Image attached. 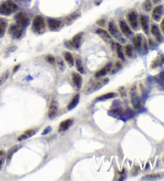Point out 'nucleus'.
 Instances as JSON below:
<instances>
[{
    "mask_svg": "<svg viewBox=\"0 0 164 181\" xmlns=\"http://www.w3.org/2000/svg\"><path fill=\"white\" fill-rule=\"evenodd\" d=\"M35 133H36V129H28V130H27L26 132H24L23 134L20 135V136H19L18 140H19V141H23V140H27V139L30 138V137H32V136H34Z\"/></svg>",
    "mask_w": 164,
    "mask_h": 181,
    "instance_id": "nucleus-17",
    "label": "nucleus"
},
{
    "mask_svg": "<svg viewBox=\"0 0 164 181\" xmlns=\"http://www.w3.org/2000/svg\"><path fill=\"white\" fill-rule=\"evenodd\" d=\"M119 93H120V94H121L122 97H125L126 96V91H125V89H124V87H121L120 89H119Z\"/></svg>",
    "mask_w": 164,
    "mask_h": 181,
    "instance_id": "nucleus-36",
    "label": "nucleus"
},
{
    "mask_svg": "<svg viewBox=\"0 0 164 181\" xmlns=\"http://www.w3.org/2000/svg\"><path fill=\"white\" fill-rule=\"evenodd\" d=\"M97 24L100 26H105V20L104 19H100L99 21H97Z\"/></svg>",
    "mask_w": 164,
    "mask_h": 181,
    "instance_id": "nucleus-37",
    "label": "nucleus"
},
{
    "mask_svg": "<svg viewBox=\"0 0 164 181\" xmlns=\"http://www.w3.org/2000/svg\"><path fill=\"white\" fill-rule=\"evenodd\" d=\"M18 6L12 0H6L0 4V14L5 16L11 15L17 11Z\"/></svg>",
    "mask_w": 164,
    "mask_h": 181,
    "instance_id": "nucleus-1",
    "label": "nucleus"
},
{
    "mask_svg": "<svg viewBox=\"0 0 164 181\" xmlns=\"http://www.w3.org/2000/svg\"><path fill=\"white\" fill-rule=\"evenodd\" d=\"M58 64H59V68L60 69H64V64H63V62L62 60H59V62H58Z\"/></svg>",
    "mask_w": 164,
    "mask_h": 181,
    "instance_id": "nucleus-39",
    "label": "nucleus"
},
{
    "mask_svg": "<svg viewBox=\"0 0 164 181\" xmlns=\"http://www.w3.org/2000/svg\"><path fill=\"white\" fill-rule=\"evenodd\" d=\"M96 33L99 35L100 37L103 38V39H105L106 41H111V36L108 32H107L106 30L103 29H98L96 30Z\"/></svg>",
    "mask_w": 164,
    "mask_h": 181,
    "instance_id": "nucleus-22",
    "label": "nucleus"
},
{
    "mask_svg": "<svg viewBox=\"0 0 164 181\" xmlns=\"http://www.w3.org/2000/svg\"><path fill=\"white\" fill-rule=\"evenodd\" d=\"M19 146H18V145H15V146H13L12 148H11L10 149H9V151H8V152H7V160L8 161H9L11 159L12 156H13V155H14L16 152H17L18 150H19Z\"/></svg>",
    "mask_w": 164,
    "mask_h": 181,
    "instance_id": "nucleus-28",
    "label": "nucleus"
},
{
    "mask_svg": "<svg viewBox=\"0 0 164 181\" xmlns=\"http://www.w3.org/2000/svg\"><path fill=\"white\" fill-rule=\"evenodd\" d=\"M161 29H162V31L163 32L164 34V18L162 21V22H161Z\"/></svg>",
    "mask_w": 164,
    "mask_h": 181,
    "instance_id": "nucleus-40",
    "label": "nucleus"
},
{
    "mask_svg": "<svg viewBox=\"0 0 164 181\" xmlns=\"http://www.w3.org/2000/svg\"><path fill=\"white\" fill-rule=\"evenodd\" d=\"M72 81L73 82H74V86H76L78 89H80L81 86H82V77H81L80 74H77V73H73Z\"/></svg>",
    "mask_w": 164,
    "mask_h": 181,
    "instance_id": "nucleus-20",
    "label": "nucleus"
},
{
    "mask_svg": "<svg viewBox=\"0 0 164 181\" xmlns=\"http://www.w3.org/2000/svg\"><path fill=\"white\" fill-rule=\"evenodd\" d=\"M46 29V22L44 18L41 15L35 16L32 22V30L36 34L44 33Z\"/></svg>",
    "mask_w": 164,
    "mask_h": 181,
    "instance_id": "nucleus-2",
    "label": "nucleus"
},
{
    "mask_svg": "<svg viewBox=\"0 0 164 181\" xmlns=\"http://www.w3.org/2000/svg\"><path fill=\"white\" fill-rule=\"evenodd\" d=\"M9 34L15 39H19L23 34V27L18 24H12L9 27Z\"/></svg>",
    "mask_w": 164,
    "mask_h": 181,
    "instance_id": "nucleus-6",
    "label": "nucleus"
},
{
    "mask_svg": "<svg viewBox=\"0 0 164 181\" xmlns=\"http://www.w3.org/2000/svg\"><path fill=\"white\" fill-rule=\"evenodd\" d=\"M82 34H83L80 32V33L77 34L76 35H74L71 41L65 42V46L67 48H70V49H78L81 45V40H82Z\"/></svg>",
    "mask_w": 164,
    "mask_h": 181,
    "instance_id": "nucleus-5",
    "label": "nucleus"
},
{
    "mask_svg": "<svg viewBox=\"0 0 164 181\" xmlns=\"http://www.w3.org/2000/svg\"><path fill=\"white\" fill-rule=\"evenodd\" d=\"M122 68V65L121 63L119 62H117L115 63V65L114 66V68L111 69L112 70V74H115V73H116L117 71H119L120 69Z\"/></svg>",
    "mask_w": 164,
    "mask_h": 181,
    "instance_id": "nucleus-33",
    "label": "nucleus"
},
{
    "mask_svg": "<svg viewBox=\"0 0 164 181\" xmlns=\"http://www.w3.org/2000/svg\"><path fill=\"white\" fill-rule=\"evenodd\" d=\"M160 176L159 174H153V175H148L147 176H144L145 178L143 179H155V178H158Z\"/></svg>",
    "mask_w": 164,
    "mask_h": 181,
    "instance_id": "nucleus-35",
    "label": "nucleus"
},
{
    "mask_svg": "<svg viewBox=\"0 0 164 181\" xmlns=\"http://www.w3.org/2000/svg\"><path fill=\"white\" fill-rule=\"evenodd\" d=\"M162 79H163V81H164V72H163V74H162Z\"/></svg>",
    "mask_w": 164,
    "mask_h": 181,
    "instance_id": "nucleus-44",
    "label": "nucleus"
},
{
    "mask_svg": "<svg viewBox=\"0 0 164 181\" xmlns=\"http://www.w3.org/2000/svg\"><path fill=\"white\" fill-rule=\"evenodd\" d=\"M7 27V21L4 18H0V38L3 37Z\"/></svg>",
    "mask_w": 164,
    "mask_h": 181,
    "instance_id": "nucleus-23",
    "label": "nucleus"
},
{
    "mask_svg": "<svg viewBox=\"0 0 164 181\" xmlns=\"http://www.w3.org/2000/svg\"><path fill=\"white\" fill-rule=\"evenodd\" d=\"M142 46H143V50H144V53H147V50H148V47H147V42H146V41L143 42V45H142Z\"/></svg>",
    "mask_w": 164,
    "mask_h": 181,
    "instance_id": "nucleus-38",
    "label": "nucleus"
},
{
    "mask_svg": "<svg viewBox=\"0 0 164 181\" xmlns=\"http://www.w3.org/2000/svg\"><path fill=\"white\" fill-rule=\"evenodd\" d=\"M64 58L67 64L70 66H73L74 65V60L73 58L72 54L70 52H65L64 53Z\"/></svg>",
    "mask_w": 164,
    "mask_h": 181,
    "instance_id": "nucleus-25",
    "label": "nucleus"
},
{
    "mask_svg": "<svg viewBox=\"0 0 164 181\" xmlns=\"http://www.w3.org/2000/svg\"><path fill=\"white\" fill-rule=\"evenodd\" d=\"M79 98H80V96L79 94H76L75 96H74V98H72V100L70 101V102L69 103V105H67V109L68 110H71L74 108H75L77 106V105L79 102Z\"/></svg>",
    "mask_w": 164,
    "mask_h": 181,
    "instance_id": "nucleus-21",
    "label": "nucleus"
},
{
    "mask_svg": "<svg viewBox=\"0 0 164 181\" xmlns=\"http://www.w3.org/2000/svg\"><path fill=\"white\" fill-rule=\"evenodd\" d=\"M117 96V94L115 93H108V94H105L103 95L100 96L99 98H97V101H105V100L111 99V98H114Z\"/></svg>",
    "mask_w": 164,
    "mask_h": 181,
    "instance_id": "nucleus-26",
    "label": "nucleus"
},
{
    "mask_svg": "<svg viewBox=\"0 0 164 181\" xmlns=\"http://www.w3.org/2000/svg\"><path fill=\"white\" fill-rule=\"evenodd\" d=\"M162 14H163V6L162 5H158L153 9L152 18L154 21H160Z\"/></svg>",
    "mask_w": 164,
    "mask_h": 181,
    "instance_id": "nucleus-12",
    "label": "nucleus"
},
{
    "mask_svg": "<svg viewBox=\"0 0 164 181\" xmlns=\"http://www.w3.org/2000/svg\"><path fill=\"white\" fill-rule=\"evenodd\" d=\"M130 96H131V101L133 107L135 108V109H140L141 107H142V105H141L140 99H139L138 94H137L135 86L131 87V92H130Z\"/></svg>",
    "mask_w": 164,
    "mask_h": 181,
    "instance_id": "nucleus-7",
    "label": "nucleus"
},
{
    "mask_svg": "<svg viewBox=\"0 0 164 181\" xmlns=\"http://www.w3.org/2000/svg\"><path fill=\"white\" fill-rule=\"evenodd\" d=\"M111 69H112V64L111 63H109V64L107 65L105 67H103V68L101 69L100 70L97 71V72L95 73V77L96 78H103V77L105 76L106 74H107L108 72H110V71L111 70Z\"/></svg>",
    "mask_w": 164,
    "mask_h": 181,
    "instance_id": "nucleus-15",
    "label": "nucleus"
},
{
    "mask_svg": "<svg viewBox=\"0 0 164 181\" xmlns=\"http://www.w3.org/2000/svg\"><path fill=\"white\" fill-rule=\"evenodd\" d=\"M73 124V121L71 119H66V121L60 123L59 128V132H65L70 128Z\"/></svg>",
    "mask_w": 164,
    "mask_h": 181,
    "instance_id": "nucleus-19",
    "label": "nucleus"
},
{
    "mask_svg": "<svg viewBox=\"0 0 164 181\" xmlns=\"http://www.w3.org/2000/svg\"><path fill=\"white\" fill-rule=\"evenodd\" d=\"M9 75H10V73H9L8 70H6L5 72L2 73V75L0 76V86H2V85H3V84L6 82V80H7L8 78H9Z\"/></svg>",
    "mask_w": 164,
    "mask_h": 181,
    "instance_id": "nucleus-29",
    "label": "nucleus"
},
{
    "mask_svg": "<svg viewBox=\"0 0 164 181\" xmlns=\"http://www.w3.org/2000/svg\"><path fill=\"white\" fill-rule=\"evenodd\" d=\"M125 54L129 58L133 57V48L131 45H127L125 46Z\"/></svg>",
    "mask_w": 164,
    "mask_h": 181,
    "instance_id": "nucleus-32",
    "label": "nucleus"
},
{
    "mask_svg": "<svg viewBox=\"0 0 164 181\" xmlns=\"http://www.w3.org/2000/svg\"><path fill=\"white\" fill-rule=\"evenodd\" d=\"M46 60H47L48 62L51 63V64H54V63L55 62V58L53 56H51V55H47V56L46 57Z\"/></svg>",
    "mask_w": 164,
    "mask_h": 181,
    "instance_id": "nucleus-34",
    "label": "nucleus"
},
{
    "mask_svg": "<svg viewBox=\"0 0 164 181\" xmlns=\"http://www.w3.org/2000/svg\"><path fill=\"white\" fill-rule=\"evenodd\" d=\"M57 113H58V103L55 99H52L48 110V117L51 119L54 118L56 117Z\"/></svg>",
    "mask_w": 164,
    "mask_h": 181,
    "instance_id": "nucleus-13",
    "label": "nucleus"
},
{
    "mask_svg": "<svg viewBox=\"0 0 164 181\" xmlns=\"http://www.w3.org/2000/svg\"><path fill=\"white\" fill-rule=\"evenodd\" d=\"M133 45L135 46L137 51H139L142 48V45H143V36L141 34L136 35L135 37L133 38Z\"/></svg>",
    "mask_w": 164,
    "mask_h": 181,
    "instance_id": "nucleus-18",
    "label": "nucleus"
},
{
    "mask_svg": "<svg viewBox=\"0 0 164 181\" xmlns=\"http://www.w3.org/2000/svg\"><path fill=\"white\" fill-rule=\"evenodd\" d=\"M139 20H140L142 29L144 31V33L147 34L149 32V18L146 15H141Z\"/></svg>",
    "mask_w": 164,
    "mask_h": 181,
    "instance_id": "nucleus-16",
    "label": "nucleus"
},
{
    "mask_svg": "<svg viewBox=\"0 0 164 181\" xmlns=\"http://www.w3.org/2000/svg\"><path fill=\"white\" fill-rule=\"evenodd\" d=\"M109 82V79L107 78H100L98 80L94 81V82H92L89 85V86L86 87V94H91L93 92L96 91V90H99L100 88H102L103 86H104L105 85L108 83Z\"/></svg>",
    "mask_w": 164,
    "mask_h": 181,
    "instance_id": "nucleus-3",
    "label": "nucleus"
},
{
    "mask_svg": "<svg viewBox=\"0 0 164 181\" xmlns=\"http://www.w3.org/2000/svg\"><path fill=\"white\" fill-rule=\"evenodd\" d=\"M47 25L48 28L51 31H57L61 29L63 26V22L59 19H55V18H48L47 19Z\"/></svg>",
    "mask_w": 164,
    "mask_h": 181,
    "instance_id": "nucleus-9",
    "label": "nucleus"
},
{
    "mask_svg": "<svg viewBox=\"0 0 164 181\" xmlns=\"http://www.w3.org/2000/svg\"><path fill=\"white\" fill-rule=\"evenodd\" d=\"M108 30H109V34H111V36H113L118 40H122L121 34L119 33L117 26L113 21H111L108 24Z\"/></svg>",
    "mask_w": 164,
    "mask_h": 181,
    "instance_id": "nucleus-10",
    "label": "nucleus"
},
{
    "mask_svg": "<svg viewBox=\"0 0 164 181\" xmlns=\"http://www.w3.org/2000/svg\"><path fill=\"white\" fill-rule=\"evenodd\" d=\"M119 27H120V30H121L122 33L125 35L127 38H130L132 36L133 33L131 31V28L129 27V26L127 25V23L124 20H121L119 21Z\"/></svg>",
    "mask_w": 164,
    "mask_h": 181,
    "instance_id": "nucleus-11",
    "label": "nucleus"
},
{
    "mask_svg": "<svg viewBox=\"0 0 164 181\" xmlns=\"http://www.w3.org/2000/svg\"><path fill=\"white\" fill-rule=\"evenodd\" d=\"M127 20L128 22L131 25V28L134 30H139V21H138V15L136 12L131 11L127 14Z\"/></svg>",
    "mask_w": 164,
    "mask_h": 181,
    "instance_id": "nucleus-8",
    "label": "nucleus"
},
{
    "mask_svg": "<svg viewBox=\"0 0 164 181\" xmlns=\"http://www.w3.org/2000/svg\"><path fill=\"white\" fill-rule=\"evenodd\" d=\"M2 163H3V158H1V159H0V168L2 167Z\"/></svg>",
    "mask_w": 164,
    "mask_h": 181,
    "instance_id": "nucleus-42",
    "label": "nucleus"
},
{
    "mask_svg": "<svg viewBox=\"0 0 164 181\" xmlns=\"http://www.w3.org/2000/svg\"><path fill=\"white\" fill-rule=\"evenodd\" d=\"M150 31H151V34H153V36L156 38V40L158 42H162L163 41V37H162L160 30H159V28L158 27V26L156 25L151 26Z\"/></svg>",
    "mask_w": 164,
    "mask_h": 181,
    "instance_id": "nucleus-14",
    "label": "nucleus"
},
{
    "mask_svg": "<svg viewBox=\"0 0 164 181\" xmlns=\"http://www.w3.org/2000/svg\"><path fill=\"white\" fill-rule=\"evenodd\" d=\"M115 49H116V53H117V55L118 57H119V58H120L123 61L125 60V58H124V54H123L121 45L119 44V43H116V44H115Z\"/></svg>",
    "mask_w": 164,
    "mask_h": 181,
    "instance_id": "nucleus-27",
    "label": "nucleus"
},
{
    "mask_svg": "<svg viewBox=\"0 0 164 181\" xmlns=\"http://www.w3.org/2000/svg\"><path fill=\"white\" fill-rule=\"evenodd\" d=\"M153 2H154V3H158V2H160V0H154Z\"/></svg>",
    "mask_w": 164,
    "mask_h": 181,
    "instance_id": "nucleus-43",
    "label": "nucleus"
},
{
    "mask_svg": "<svg viewBox=\"0 0 164 181\" xmlns=\"http://www.w3.org/2000/svg\"><path fill=\"white\" fill-rule=\"evenodd\" d=\"M79 16H80V13H79V12H74L73 14H70V15L67 16V17L66 18V24L72 23L73 22L75 21Z\"/></svg>",
    "mask_w": 164,
    "mask_h": 181,
    "instance_id": "nucleus-24",
    "label": "nucleus"
},
{
    "mask_svg": "<svg viewBox=\"0 0 164 181\" xmlns=\"http://www.w3.org/2000/svg\"><path fill=\"white\" fill-rule=\"evenodd\" d=\"M15 20L16 22V24L21 26L22 27H26L30 23L29 16L25 12H19L16 14L15 16Z\"/></svg>",
    "mask_w": 164,
    "mask_h": 181,
    "instance_id": "nucleus-4",
    "label": "nucleus"
},
{
    "mask_svg": "<svg viewBox=\"0 0 164 181\" xmlns=\"http://www.w3.org/2000/svg\"><path fill=\"white\" fill-rule=\"evenodd\" d=\"M143 8L145 11H150L152 9V3L150 0H145L144 2L143 3Z\"/></svg>",
    "mask_w": 164,
    "mask_h": 181,
    "instance_id": "nucleus-30",
    "label": "nucleus"
},
{
    "mask_svg": "<svg viewBox=\"0 0 164 181\" xmlns=\"http://www.w3.org/2000/svg\"><path fill=\"white\" fill-rule=\"evenodd\" d=\"M75 66H76L77 70H78L80 74H84V73H85L83 66H82V62H81L80 59H76V61H75Z\"/></svg>",
    "mask_w": 164,
    "mask_h": 181,
    "instance_id": "nucleus-31",
    "label": "nucleus"
},
{
    "mask_svg": "<svg viewBox=\"0 0 164 181\" xmlns=\"http://www.w3.org/2000/svg\"><path fill=\"white\" fill-rule=\"evenodd\" d=\"M19 67H20V66H19V65H17V66H15L14 70H13V72H14V73H15L16 71H17V70H19Z\"/></svg>",
    "mask_w": 164,
    "mask_h": 181,
    "instance_id": "nucleus-41",
    "label": "nucleus"
}]
</instances>
